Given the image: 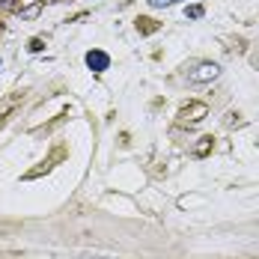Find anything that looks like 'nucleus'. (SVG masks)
Instances as JSON below:
<instances>
[{
    "mask_svg": "<svg viewBox=\"0 0 259 259\" xmlns=\"http://www.w3.org/2000/svg\"><path fill=\"white\" fill-rule=\"evenodd\" d=\"M173 3H179V0H149V6H173Z\"/></svg>",
    "mask_w": 259,
    "mask_h": 259,
    "instance_id": "nucleus-4",
    "label": "nucleus"
},
{
    "mask_svg": "<svg viewBox=\"0 0 259 259\" xmlns=\"http://www.w3.org/2000/svg\"><path fill=\"white\" fill-rule=\"evenodd\" d=\"M218 75H221V66L218 63H200V66H194L188 72V78L194 80V83H208V80H214Z\"/></svg>",
    "mask_w": 259,
    "mask_h": 259,
    "instance_id": "nucleus-1",
    "label": "nucleus"
},
{
    "mask_svg": "<svg viewBox=\"0 0 259 259\" xmlns=\"http://www.w3.org/2000/svg\"><path fill=\"white\" fill-rule=\"evenodd\" d=\"M87 66H90L93 72H104V69L110 66V57L104 51H90L87 54Z\"/></svg>",
    "mask_w": 259,
    "mask_h": 259,
    "instance_id": "nucleus-2",
    "label": "nucleus"
},
{
    "mask_svg": "<svg viewBox=\"0 0 259 259\" xmlns=\"http://www.w3.org/2000/svg\"><path fill=\"white\" fill-rule=\"evenodd\" d=\"M203 6H188V18H203Z\"/></svg>",
    "mask_w": 259,
    "mask_h": 259,
    "instance_id": "nucleus-3",
    "label": "nucleus"
}]
</instances>
